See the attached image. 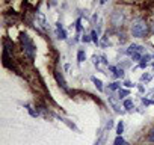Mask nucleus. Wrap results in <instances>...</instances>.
<instances>
[{"mask_svg":"<svg viewBox=\"0 0 154 145\" xmlns=\"http://www.w3.org/2000/svg\"><path fill=\"white\" fill-rule=\"evenodd\" d=\"M92 82L95 83V86L98 88V91H103V85H101V80H98L97 77H92Z\"/></svg>","mask_w":154,"mask_h":145,"instance_id":"39448f33","label":"nucleus"},{"mask_svg":"<svg viewBox=\"0 0 154 145\" xmlns=\"http://www.w3.org/2000/svg\"><path fill=\"white\" fill-rule=\"evenodd\" d=\"M130 32L133 36L136 38H145L148 35V24L143 18L137 17L131 21V26H130Z\"/></svg>","mask_w":154,"mask_h":145,"instance_id":"f257e3e1","label":"nucleus"},{"mask_svg":"<svg viewBox=\"0 0 154 145\" xmlns=\"http://www.w3.org/2000/svg\"><path fill=\"white\" fill-rule=\"evenodd\" d=\"M131 106H133L131 100H125V101H124V107H125V109H128V107H131Z\"/></svg>","mask_w":154,"mask_h":145,"instance_id":"9b49d317","label":"nucleus"},{"mask_svg":"<svg viewBox=\"0 0 154 145\" xmlns=\"http://www.w3.org/2000/svg\"><path fill=\"white\" fill-rule=\"evenodd\" d=\"M77 57H79V62H83V60L86 59V54H85V51H83V50H80V51H79V54H77Z\"/></svg>","mask_w":154,"mask_h":145,"instance_id":"6e6552de","label":"nucleus"},{"mask_svg":"<svg viewBox=\"0 0 154 145\" xmlns=\"http://www.w3.org/2000/svg\"><path fill=\"white\" fill-rule=\"evenodd\" d=\"M127 94H128V91H119V95H122V97L127 95Z\"/></svg>","mask_w":154,"mask_h":145,"instance_id":"4468645a","label":"nucleus"},{"mask_svg":"<svg viewBox=\"0 0 154 145\" xmlns=\"http://www.w3.org/2000/svg\"><path fill=\"white\" fill-rule=\"evenodd\" d=\"M115 145H128V143L122 139V136H118V137L115 139Z\"/></svg>","mask_w":154,"mask_h":145,"instance_id":"423d86ee","label":"nucleus"},{"mask_svg":"<svg viewBox=\"0 0 154 145\" xmlns=\"http://www.w3.org/2000/svg\"><path fill=\"white\" fill-rule=\"evenodd\" d=\"M20 41H21L24 54H26L30 60H33V59H35V51H36V48H35V44H33V41L30 39V36H29L27 33L21 32V33H20Z\"/></svg>","mask_w":154,"mask_h":145,"instance_id":"f03ea898","label":"nucleus"},{"mask_svg":"<svg viewBox=\"0 0 154 145\" xmlns=\"http://www.w3.org/2000/svg\"><path fill=\"white\" fill-rule=\"evenodd\" d=\"M151 30H152V32H154V23H152V24H151Z\"/></svg>","mask_w":154,"mask_h":145,"instance_id":"2eb2a0df","label":"nucleus"},{"mask_svg":"<svg viewBox=\"0 0 154 145\" xmlns=\"http://www.w3.org/2000/svg\"><path fill=\"white\" fill-rule=\"evenodd\" d=\"M122 131H124V124H122V122H119V124H118V127H116V133H118V136H121V134H122Z\"/></svg>","mask_w":154,"mask_h":145,"instance_id":"1a4fd4ad","label":"nucleus"},{"mask_svg":"<svg viewBox=\"0 0 154 145\" xmlns=\"http://www.w3.org/2000/svg\"><path fill=\"white\" fill-rule=\"evenodd\" d=\"M118 86H119V83H112V85H110V89H116Z\"/></svg>","mask_w":154,"mask_h":145,"instance_id":"f8f14e48","label":"nucleus"},{"mask_svg":"<svg viewBox=\"0 0 154 145\" xmlns=\"http://www.w3.org/2000/svg\"><path fill=\"white\" fill-rule=\"evenodd\" d=\"M54 77H56L57 83H59V85H60V86H62L65 91H66V83H65V79L62 77V74H59V71H56V72H54Z\"/></svg>","mask_w":154,"mask_h":145,"instance_id":"20e7f679","label":"nucleus"},{"mask_svg":"<svg viewBox=\"0 0 154 145\" xmlns=\"http://www.w3.org/2000/svg\"><path fill=\"white\" fill-rule=\"evenodd\" d=\"M124 20H125V17H124V12H122V11H113V14H112V17H110V21H112V24H113L115 27L122 26V24H124Z\"/></svg>","mask_w":154,"mask_h":145,"instance_id":"7ed1b4c3","label":"nucleus"},{"mask_svg":"<svg viewBox=\"0 0 154 145\" xmlns=\"http://www.w3.org/2000/svg\"><path fill=\"white\" fill-rule=\"evenodd\" d=\"M146 139L149 140V142H154V127L149 130V133H148V136H146Z\"/></svg>","mask_w":154,"mask_h":145,"instance_id":"9d476101","label":"nucleus"},{"mask_svg":"<svg viewBox=\"0 0 154 145\" xmlns=\"http://www.w3.org/2000/svg\"><path fill=\"white\" fill-rule=\"evenodd\" d=\"M57 30H59L60 38H62V39H65V38H66V33H65V30H63V27H62L60 24H57Z\"/></svg>","mask_w":154,"mask_h":145,"instance_id":"0eeeda50","label":"nucleus"},{"mask_svg":"<svg viewBox=\"0 0 154 145\" xmlns=\"http://www.w3.org/2000/svg\"><path fill=\"white\" fill-rule=\"evenodd\" d=\"M92 39H94L95 42L98 41V38H97V33H95V32H92Z\"/></svg>","mask_w":154,"mask_h":145,"instance_id":"ddd939ff","label":"nucleus"}]
</instances>
